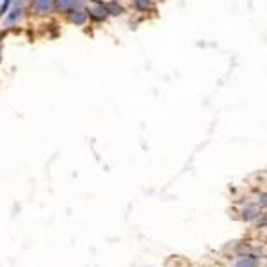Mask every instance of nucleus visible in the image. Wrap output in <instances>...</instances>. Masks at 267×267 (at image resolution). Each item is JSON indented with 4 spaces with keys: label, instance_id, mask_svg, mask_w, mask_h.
Here are the masks:
<instances>
[{
    "label": "nucleus",
    "instance_id": "obj_1",
    "mask_svg": "<svg viewBox=\"0 0 267 267\" xmlns=\"http://www.w3.org/2000/svg\"><path fill=\"white\" fill-rule=\"evenodd\" d=\"M89 13H91L95 18H105L107 14H109V9H107L102 2H96L95 0V2L89 4Z\"/></svg>",
    "mask_w": 267,
    "mask_h": 267
},
{
    "label": "nucleus",
    "instance_id": "obj_2",
    "mask_svg": "<svg viewBox=\"0 0 267 267\" xmlns=\"http://www.w3.org/2000/svg\"><path fill=\"white\" fill-rule=\"evenodd\" d=\"M56 2L61 11H71L73 7H77L82 0H56Z\"/></svg>",
    "mask_w": 267,
    "mask_h": 267
},
{
    "label": "nucleus",
    "instance_id": "obj_3",
    "mask_svg": "<svg viewBox=\"0 0 267 267\" xmlns=\"http://www.w3.org/2000/svg\"><path fill=\"white\" fill-rule=\"evenodd\" d=\"M235 267H258V260L257 258H253V257L241 258V260L235 264Z\"/></svg>",
    "mask_w": 267,
    "mask_h": 267
},
{
    "label": "nucleus",
    "instance_id": "obj_4",
    "mask_svg": "<svg viewBox=\"0 0 267 267\" xmlns=\"http://www.w3.org/2000/svg\"><path fill=\"white\" fill-rule=\"evenodd\" d=\"M34 6L39 11H48L54 6V0H34Z\"/></svg>",
    "mask_w": 267,
    "mask_h": 267
},
{
    "label": "nucleus",
    "instance_id": "obj_5",
    "mask_svg": "<svg viewBox=\"0 0 267 267\" xmlns=\"http://www.w3.org/2000/svg\"><path fill=\"white\" fill-rule=\"evenodd\" d=\"M70 20L73 21V23H84V20H86V14H82V13H78V11H73L71 13V16H70Z\"/></svg>",
    "mask_w": 267,
    "mask_h": 267
},
{
    "label": "nucleus",
    "instance_id": "obj_6",
    "mask_svg": "<svg viewBox=\"0 0 267 267\" xmlns=\"http://www.w3.org/2000/svg\"><path fill=\"white\" fill-rule=\"evenodd\" d=\"M7 6H9V0H6V2H4V6H2V13H4V11H6V7Z\"/></svg>",
    "mask_w": 267,
    "mask_h": 267
}]
</instances>
